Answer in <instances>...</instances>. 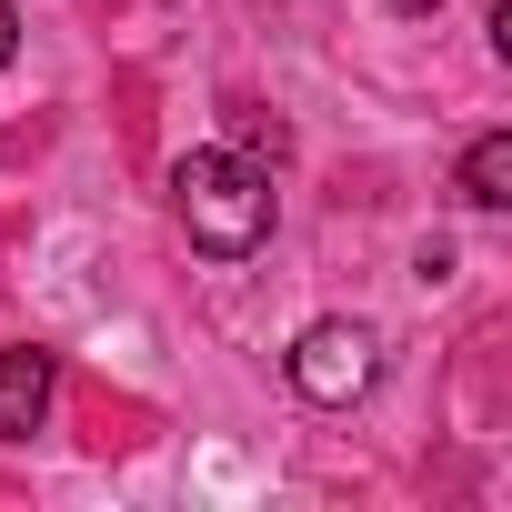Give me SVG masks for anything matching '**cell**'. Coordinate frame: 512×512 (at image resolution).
I'll return each instance as SVG.
<instances>
[{
	"instance_id": "obj_1",
	"label": "cell",
	"mask_w": 512,
	"mask_h": 512,
	"mask_svg": "<svg viewBox=\"0 0 512 512\" xmlns=\"http://www.w3.org/2000/svg\"><path fill=\"white\" fill-rule=\"evenodd\" d=\"M171 211L191 231V251H211V262H251V251L272 241V171L211 141V151H181L171 161Z\"/></svg>"
},
{
	"instance_id": "obj_2",
	"label": "cell",
	"mask_w": 512,
	"mask_h": 512,
	"mask_svg": "<svg viewBox=\"0 0 512 512\" xmlns=\"http://www.w3.org/2000/svg\"><path fill=\"white\" fill-rule=\"evenodd\" d=\"M372 382H382V332H372V322H342V312H332V322H312V332L292 342V392H302V402L352 412Z\"/></svg>"
},
{
	"instance_id": "obj_3",
	"label": "cell",
	"mask_w": 512,
	"mask_h": 512,
	"mask_svg": "<svg viewBox=\"0 0 512 512\" xmlns=\"http://www.w3.org/2000/svg\"><path fill=\"white\" fill-rule=\"evenodd\" d=\"M51 352H31V342H11L0 352V442H31L41 422H51Z\"/></svg>"
},
{
	"instance_id": "obj_4",
	"label": "cell",
	"mask_w": 512,
	"mask_h": 512,
	"mask_svg": "<svg viewBox=\"0 0 512 512\" xmlns=\"http://www.w3.org/2000/svg\"><path fill=\"white\" fill-rule=\"evenodd\" d=\"M462 201H472V211H502V201H512V131H482V141L462 151Z\"/></svg>"
},
{
	"instance_id": "obj_5",
	"label": "cell",
	"mask_w": 512,
	"mask_h": 512,
	"mask_svg": "<svg viewBox=\"0 0 512 512\" xmlns=\"http://www.w3.org/2000/svg\"><path fill=\"white\" fill-rule=\"evenodd\" d=\"M231 151H251V161L272 151V161H282V121H272V111H251V101H231Z\"/></svg>"
},
{
	"instance_id": "obj_6",
	"label": "cell",
	"mask_w": 512,
	"mask_h": 512,
	"mask_svg": "<svg viewBox=\"0 0 512 512\" xmlns=\"http://www.w3.org/2000/svg\"><path fill=\"white\" fill-rule=\"evenodd\" d=\"M11 51H21V11L0 0V71H11Z\"/></svg>"
},
{
	"instance_id": "obj_7",
	"label": "cell",
	"mask_w": 512,
	"mask_h": 512,
	"mask_svg": "<svg viewBox=\"0 0 512 512\" xmlns=\"http://www.w3.org/2000/svg\"><path fill=\"white\" fill-rule=\"evenodd\" d=\"M392 11H402V21H422V11H442V0H392Z\"/></svg>"
}]
</instances>
